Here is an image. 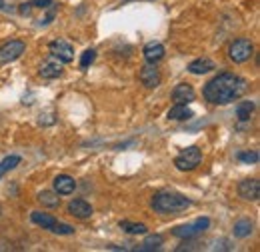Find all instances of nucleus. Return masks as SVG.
Segmentation results:
<instances>
[{"instance_id": "1", "label": "nucleus", "mask_w": 260, "mask_h": 252, "mask_svg": "<svg viewBox=\"0 0 260 252\" xmlns=\"http://www.w3.org/2000/svg\"><path fill=\"white\" fill-rule=\"evenodd\" d=\"M246 90H248V82L242 76L234 72H220L210 82H206L202 94L210 104L226 106V104L236 102L238 98H242Z\"/></svg>"}, {"instance_id": "2", "label": "nucleus", "mask_w": 260, "mask_h": 252, "mask_svg": "<svg viewBox=\"0 0 260 252\" xmlns=\"http://www.w3.org/2000/svg\"><path fill=\"white\" fill-rule=\"evenodd\" d=\"M150 206L158 214H176V212L188 210L192 206V200L180 192H174V190H160L152 196Z\"/></svg>"}, {"instance_id": "3", "label": "nucleus", "mask_w": 260, "mask_h": 252, "mask_svg": "<svg viewBox=\"0 0 260 252\" xmlns=\"http://www.w3.org/2000/svg\"><path fill=\"white\" fill-rule=\"evenodd\" d=\"M252 54H254V46H252V42L248 38H236L230 44V48H228V58L236 64H242L246 62V60H250Z\"/></svg>"}, {"instance_id": "4", "label": "nucleus", "mask_w": 260, "mask_h": 252, "mask_svg": "<svg viewBox=\"0 0 260 252\" xmlns=\"http://www.w3.org/2000/svg\"><path fill=\"white\" fill-rule=\"evenodd\" d=\"M200 160H202L200 148L198 146H186L178 156L174 158V166L178 170H182V172H190L200 164Z\"/></svg>"}, {"instance_id": "5", "label": "nucleus", "mask_w": 260, "mask_h": 252, "mask_svg": "<svg viewBox=\"0 0 260 252\" xmlns=\"http://www.w3.org/2000/svg\"><path fill=\"white\" fill-rule=\"evenodd\" d=\"M208 226H210V218H196V220L190 222V224L176 226V228L172 230V234H174L176 238H182V240H192L196 236H200Z\"/></svg>"}, {"instance_id": "6", "label": "nucleus", "mask_w": 260, "mask_h": 252, "mask_svg": "<svg viewBox=\"0 0 260 252\" xmlns=\"http://www.w3.org/2000/svg\"><path fill=\"white\" fill-rule=\"evenodd\" d=\"M26 50V44L22 40H8L0 46V64H10L18 60Z\"/></svg>"}, {"instance_id": "7", "label": "nucleus", "mask_w": 260, "mask_h": 252, "mask_svg": "<svg viewBox=\"0 0 260 252\" xmlns=\"http://www.w3.org/2000/svg\"><path fill=\"white\" fill-rule=\"evenodd\" d=\"M48 50H50V56L58 58L62 64H68L74 60V48L66 40H52L48 44Z\"/></svg>"}, {"instance_id": "8", "label": "nucleus", "mask_w": 260, "mask_h": 252, "mask_svg": "<svg viewBox=\"0 0 260 252\" xmlns=\"http://www.w3.org/2000/svg\"><path fill=\"white\" fill-rule=\"evenodd\" d=\"M66 210H68L70 216H74V218H78V220H86V218L92 216V206H90L84 198H72V200L68 202Z\"/></svg>"}, {"instance_id": "9", "label": "nucleus", "mask_w": 260, "mask_h": 252, "mask_svg": "<svg viewBox=\"0 0 260 252\" xmlns=\"http://www.w3.org/2000/svg\"><path fill=\"white\" fill-rule=\"evenodd\" d=\"M138 80H140L142 86H146V88H156V86L160 84V72H158L156 64L148 62L146 66H142L140 72H138Z\"/></svg>"}, {"instance_id": "10", "label": "nucleus", "mask_w": 260, "mask_h": 252, "mask_svg": "<svg viewBox=\"0 0 260 252\" xmlns=\"http://www.w3.org/2000/svg\"><path fill=\"white\" fill-rule=\"evenodd\" d=\"M238 196L242 200H250V202H256L260 198V182L256 178H248V180H242L238 184Z\"/></svg>"}, {"instance_id": "11", "label": "nucleus", "mask_w": 260, "mask_h": 252, "mask_svg": "<svg viewBox=\"0 0 260 252\" xmlns=\"http://www.w3.org/2000/svg\"><path fill=\"white\" fill-rule=\"evenodd\" d=\"M38 74H40L42 78H46V80L58 78V76H62V62H60L58 58L50 56V58H46L44 62L40 64V68H38Z\"/></svg>"}, {"instance_id": "12", "label": "nucleus", "mask_w": 260, "mask_h": 252, "mask_svg": "<svg viewBox=\"0 0 260 252\" xmlns=\"http://www.w3.org/2000/svg\"><path fill=\"white\" fill-rule=\"evenodd\" d=\"M170 96H172L174 104H188V102H192L196 98V90L188 82H180V84L174 86V90H172Z\"/></svg>"}, {"instance_id": "13", "label": "nucleus", "mask_w": 260, "mask_h": 252, "mask_svg": "<svg viewBox=\"0 0 260 252\" xmlns=\"http://www.w3.org/2000/svg\"><path fill=\"white\" fill-rule=\"evenodd\" d=\"M76 190V180L72 178V176H68V174H58L56 178H54V192L58 194V196H68V194H72Z\"/></svg>"}, {"instance_id": "14", "label": "nucleus", "mask_w": 260, "mask_h": 252, "mask_svg": "<svg viewBox=\"0 0 260 252\" xmlns=\"http://www.w3.org/2000/svg\"><path fill=\"white\" fill-rule=\"evenodd\" d=\"M142 54H144V60L146 62H160L164 58V54H166V50H164V46L160 42H148L146 46H144V50H142Z\"/></svg>"}, {"instance_id": "15", "label": "nucleus", "mask_w": 260, "mask_h": 252, "mask_svg": "<svg viewBox=\"0 0 260 252\" xmlns=\"http://www.w3.org/2000/svg\"><path fill=\"white\" fill-rule=\"evenodd\" d=\"M168 120H176V122H184V120H190L194 116V112L186 106V104H174L170 110H168Z\"/></svg>"}, {"instance_id": "16", "label": "nucleus", "mask_w": 260, "mask_h": 252, "mask_svg": "<svg viewBox=\"0 0 260 252\" xmlns=\"http://www.w3.org/2000/svg\"><path fill=\"white\" fill-rule=\"evenodd\" d=\"M210 70H214V62L210 58H206V56L196 58V60H192V62L188 64V72L190 74H206Z\"/></svg>"}, {"instance_id": "17", "label": "nucleus", "mask_w": 260, "mask_h": 252, "mask_svg": "<svg viewBox=\"0 0 260 252\" xmlns=\"http://www.w3.org/2000/svg\"><path fill=\"white\" fill-rule=\"evenodd\" d=\"M252 230H254V222L250 220V218H240V220H236L234 222V228H232V232H234L236 238H246V236L252 234Z\"/></svg>"}, {"instance_id": "18", "label": "nucleus", "mask_w": 260, "mask_h": 252, "mask_svg": "<svg viewBox=\"0 0 260 252\" xmlns=\"http://www.w3.org/2000/svg\"><path fill=\"white\" fill-rule=\"evenodd\" d=\"M30 220L34 224H38V226H42L44 230H52L54 226H56V218L52 216V214H46V212H38V210H34L32 214H30Z\"/></svg>"}, {"instance_id": "19", "label": "nucleus", "mask_w": 260, "mask_h": 252, "mask_svg": "<svg viewBox=\"0 0 260 252\" xmlns=\"http://www.w3.org/2000/svg\"><path fill=\"white\" fill-rule=\"evenodd\" d=\"M254 108H256V104H254L252 100H244V102H238V106H236V118H238L240 122H248V120L252 118V112H254Z\"/></svg>"}, {"instance_id": "20", "label": "nucleus", "mask_w": 260, "mask_h": 252, "mask_svg": "<svg viewBox=\"0 0 260 252\" xmlns=\"http://www.w3.org/2000/svg\"><path fill=\"white\" fill-rule=\"evenodd\" d=\"M38 202H40L44 208H56V206H60V198H58V194L52 192V190H42V192L38 194Z\"/></svg>"}, {"instance_id": "21", "label": "nucleus", "mask_w": 260, "mask_h": 252, "mask_svg": "<svg viewBox=\"0 0 260 252\" xmlns=\"http://www.w3.org/2000/svg\"><path fill=\"white\" fill-rule=\"evenodd\" d=\"M120 228H122L126 234H146V232H148V226H146V224L130 222V220H120Z\"/></svg>"}, {"instance_id": "22", "label": "nucleus", "mask_w": 260, "mask_h": 252, "mask_svg": "<svg viewBox=\"0 0 260 252\" xmlns=\"http://www.w3.org/2000/svg\"><path fill=\"white\" fill-rule=\"evenodd\" d=\"M162 244H164V238L160 236V234H154V236H146V240L142 242L140 250H144V252L158 250V248H160Z\"/></svg>"}, {"instance_id": "23", "label": "nucleus", "mask_w": 260, "mask_h": 252, "mask_svg": "<svg viewBox=\"0 0 260 252\" xmlns=\"http://www.w3.org/2000/svg\"><path fill=\"white\" fill-rule=\"evenodd\" d=\"M20 164V156H16V154H12V156H6L2 162H0V170H2V174H6L8 170H12V168H16Z\"/></svg>"}, {"instance_id": "24", "label": "nucleus", "mask_w": 260, "mask_h": 252, "mask_svg": "<svg viewBox=\"0 0 260 252\" xmlns=\"http://www.w3.org/2000/svg\"><path fill=\"white\" fill-rule=\"evenodd\" d=\"M94 58H96V50H94V48L84 50L82 56H80V68H88L90 64L94 62Z\"/></svg>"}, {"instance_id": "25", "label": "nucleus", "mask_w": 260, "mask_h": 252, "mask_svg": "<svg viewBox=\"0 0 260 252\" xmlns=\"http://www.w3.org/2000/svg\"><path fill=\"white\" fill-rule=\"evenodd\" d=\"M238 160H240V162H246V164H256L260 160V154L256 150H250V152L246 150V152H240V154H238Z\"/></svg>"}, {"instance_id": "26", "label": "nucleus", "mask_w": 260, "mask_h": 252, "mask_svg": "<svg viewBox=\"0 0 260 252\" xmlns=\"http://www.w3.org/2000/svg\"><path fill=\"white\" fill-rule=\"evenodd\" d=\"M54 234H60V236H68V234H74V226L70 224H64V222H56V226L50 230Z\"/></svg>"}, {"instance_id": "27", "label": "nucleus", "mask_w": 260, "mask_h": 252, "mask_svg": "<svg viewBox=\"0 0 260 252\" xmlns=\"http://www.w3.org/2000/svg\"><path fill=\"white\" fill-rule=\"evenodd\" d=\"M46 10H48V14H46V18H44V20H40V26L50 24V22L54 20V16H56V8H54V4H52V6H48Z\"/></svg>"}, {"instance_id": "28", "label": "nucleus", "mask_w": 260, "mask_h": 252, "mask_svg": "<svg viewBox=\"0 0 260 252\" xmlns=\"http://www.w3.org/2000/svg\"><path fill=\"white\" fill-rule=\"evenodd\" d=\"M32 6L34 8H42V10H46L48 6H52V0H32Z\"/></svg>"}, {"instance_id": "29", "label": "nucleus", "mask_w": 260, "mask_h": 252, "mask_svg": "<svg viewBox=\"0 0 260 252\" xmlns=\"http://www.w3.org/2000/svg\"><path fill=\"white\" fill-rule=\"evenodd\" d=\"M32 8H34V6H32V2H24V4H20V8H18V12H20L22 16H28Z\"/></svg>"}, {"instance_id": "30", "label": "nucleus", "mask_w": 260, "mask_h": 252, "mask_svg": "<svg viewBox=\"0 0 260 252\" xmlns=\"http://www.w3.org/2000/svg\"><path fill=\"white\" fill-rule=\"evenodd\" d=\"M0 12H10V8H6L4 0H0Z\"/></svg>"}, {"instance_id": "31", "label": "nucleus", "mask_w": 260, "mask_h": 252, "mask_svg": "<svg viewBox=\"0 0 260 252\" xmlns=\"http://www.w3.org/2000/svg\"><path fill=\"white\" fill-rule=\"evenodd\" d=\"M0 178H2V170H0Z\"/></svg>"}]
</instances>
